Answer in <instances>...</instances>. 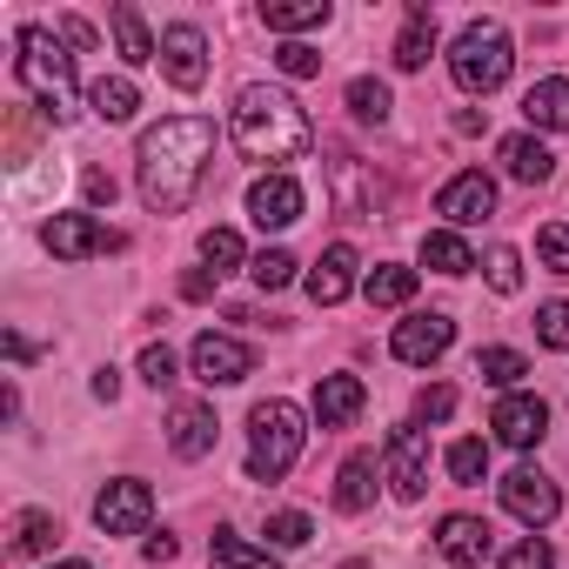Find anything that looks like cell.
<instances>
[{
	"label": "cell",
	"mask_w": 569,
	"mask_h": 569,
	"mask_svg": "<svg viewBox=\"0 0 569 569\" xmlns=\"http://www.w3.org/2000/svg\"><path fill=\"white\" fill-rule=\"evenodd\" d=\"M234 148L248 161H268L281 174V161H302L316 148V128L302 114L296 94H281V88H241L234 101Z\"/></svg>",
	"instance_id": "obj_2"
},
{
	"label": "cell",
	"mask_w": 569,
	"mask_h": 569,
	"mask_svg": "<svg viewBox=\"0 0 569 569\" xmlns=\"http://www.w3.org/2000/svg\"><path fill=\"white\" fill-rule=\"evenodd\" d=\"M442 556L449 562H462V569H476L482 556H489V542H496V529L482 522V516H442Z\"/></svg>",
	"instance_id": "obj_19"
},
{
	"label": "cell",
	"mask_w": 569,
	"mask_h": 569,
	"mask_svg": "<svg viewBox=\"0 0 569 569\" xmlns=\"http://www.w3.org/2000/svg\"><path fill=\"white\" fill-rule=\"evenodd\" d=\"M376 502V456H349L342 476H336V509L342 516H362Z\"/></svg>",
	"instance_id": "obj_24"
},
{
	"label": "cell",
	"mask_w": 569,
	"mask_h": 569,
	"mask_svg": "<svg viewBox=\"0 0 569 569\" xmlns=\"http://www.w3.org/2000/svg\"><path fill=\"white\" fill-rule=\"evenodd\" d=\"M208 161H214V121L174 114V121L148 128V134H141V154H134V168H141V201H148L154 214H181V208L194 201Z\"/></svg>",
	"instance_id": "obj_1"
},
{
	"label": "cell",
	"mask_w": 569,
	"mask_h": 569,
	"mask_svg": "<svg viewBox=\"0 0 569 569\" xmlns=\"http://www.w3.org/2000/svg\"><path fill=\"white\" fill-rule=\"evenodd\" d=\"M302 442H309V429H302V409L296 402H254V416H248V476L254 482H281L296 469V456H302Z\"/></svg>",
	"instance_id": "obj_4"
},
{
	"label": "cell",
	"mask_w": 569,
	"mask_h": 569,
	"mask_svg": "<svg viewBox=\"0 0 569 569\" xmlns=\"http://www.w3.org/2000/svg\"><path fill=\"white\" fill-rule=\"evenodd\" d=\"M248 274L274 296V289H289V281H296V254H289V248H261V254L248 261Z\"/></svg>",
	"instance_id": "obj_33"
},
{
	"label": "cell",
	"mask_w": 569,
	"mask_h": 569,
	"mask_svg": "<svg viewBox=\"0 0 569 569\" xmlns=\"http://www.w3.org/2000/svg\"><path fill=\"white\" fill-rule=\"evenodd\" d=\"M141 382H154V389L174 382V349H168V342H148V349H141Z\"/></svg>",
	"instance_id": "obj_42"
},
{
	"label": "cell",
	"mask_w": 569,
	"mask_h": 569,
	"mask_svg": "<svg viewBox=\"0 0 569 569\" xmlns=\"http://www.w3.org/2000/svg\"><path fill=\"white\" fill-rule=\"evenodd\" d=\"M161 68H168V81H174L181 94H194V88L208 81V34H201L194 21H174V28L161 34Z\"/></svg>",
	"instance_id": "obj_10"
},
{
	"label": "cell",
	"mask_w": 569,
	"mask_h": 569,
	"mask_svg": "<svg viewBox=\"0 0 569 569\" xmlns=\"http://www.w3.org/2000/svg\"><path fill=\"white\" fill-rule=\"evenodd\" d=\"M148 516H154V489L134 482V476H121V482H108V489L94 496V522H101L108 536H141Z\"/></svg>",
	"instance_id": "obj_9"
},
{
	"label": "cell",
	"mask_w": 569,
	"mask_h": 569,
	"mask_svg": "<svg viewBox=\"0 0 569 569\" xmlns=\"http://www.w3.org/2000/svg\"><path fill=\"white\" fill-rule=\"evenodd\" d=\"M482 476H489V442L462 436V442L449 449V482H462V489H469V482H482Z\"/></svg>",
	"instance_id": "obj_32"
},
{
	"label": "cell",
	"mask_w": 569,
	"mask_h": 569,
	"mask_svg": "<svg viewBox=\"0 0 569 569\" xmlns=\"http://www.w3.org/2000/svg\"><path fill=\"white\" fill-rule=\"evenodd\" d=\"M309 536H316V522H309L302 509H281V516H268V542H274V549H302Z\"/></svg>",
	"instance_id": "obj_35"
},
{
	"label": "cell",
	"mask_w": 569,
	"mask_h": 569,
	"mask_svg": "<svg viewBox=\"0 0 569 569\" xmlns=\"http://www.w3.org/2000/svg\"><path fill=\"white\" fill-rule=\"evenodd\" d=\"M502 168H509L516 181H529V188H536V181H549V174H556V154H549L536 134H509V141H502Z\"/></svg>",
	"instance_id": "obj_23"
},
{
	"label": "cell",
	"mask_w": 569,
	"mask_h": 569,
	"mask_svg": "<svg viewBox=\"0 0 569 569\" xmlns=\"http://www.w3.org/2000/svg\"><path fill=\"white\" fill-rule=\"evenodd\" d=\"M536 336H542L549 349H569V302H542V309H536Z\"/></svg>",
	"instance_id": "obj_41"
},
{
	"label": "cell",
	"mask_w": 569,
	"mask_h": 569,
	"mask_svg": "<svg viewBox=\"0 0 569 569\" xmlns=\"http://www.w3.org/2000/svg\"><path fill=\"white\" fill-rule=\"evenodd\" d=\"M536 254H542V268H549V274H569V228H562V221H549V228L536 234Z\"/></svg>",
	"instance_id": "obj_40"
},
{
	"label": "cell",
	"mask_w": 569,
	"mask_h": 569,
	"mask_svg": "<svg viewBox=\"0 0 569 569\" xmlns=\"http://www.w3.org/2000/svg\"><path fill=\"white\" fill-rule=\"evenodd\" d=\"M41 241H48V254H54V261H88V254L121 248V234H108L94 214H54V221L41 228Z\"/></svg>",
	"instance_id": "obj_11"
},
{
	"label": "cell",
	"mask_w": 569,
	"mask_h": 569,
	"mask_svg": "<svg viewBox=\"0 0 569 569\" xmlns=\"http://www.w3.org/2000/svg\"><path fill=\"white\" fill-rule=\"evenodd\" d=\"M48 569H88V562H48Z\"/></svg>",
	"instance_id": "obj_49"
},
{
	"label": "cell",
	"mask_w": 569,
	"mask_h": 569,
	"mask_svg": "<svg viewBox=\"0 0 569 569\" xmlns=\"http://www.w3.org/2000/svg\"><path fill=\"white\" fill-rule=\"evenodd\" d=\"M489 429H496V442H509V449H536L542 429H549V402H542V396H502L496 416H489Z\"/></svg>",
	"instance_id": "obj_15"
},
{
	"label": "cell",
	"mask_w": 569,
	"mask_h": 569,
	"mask_svg": "<svg viewBox=\"0 0 569 569\" xmlns=\"http://www.w3.org/2000/svg\"><path fill=\"white\" fill-rule=\"evenodd\" d=\"M208 562L214 569H281V556L274 549H254V542H241V536H214V549H208Z\"/></svg>",
	"instance_id": "obj_30"
},
{
	"label": "cell",
	"mask_w": 569,
	"mask_h": 569,
	"mask_svg": "<svg viewBox=\"0 0 569 569\" xmlns=\"http://www.w3.org/2000/svg\"><path fill=\"white\" fill-rule=\"evenodd\" d=\"M94 396H101V402H114V396H121V376H114V369H101V376H94Z\"/></svg>",
	"instance_id": "obj_47"
},
{
	"label": "cell",
	"mask_w": 569,
	"mask_h": 569,
	"mask_svg": "<svg viewBox=\"0 0 569 569\" xmlns=\"http://www.w3.org/2000/svg\"><path fill=\"white\" fill-rule=\"evenodd\" d=\"M436 214H449L456 228H476V221H489V214H496V181H489L482 168L456 174V181L436 194Z\"/></svg>",
	"instance_id": "obj_14"
},
{
	"label": "cell",
	"mask_w": 569,
	"mask_h": 569,
	"mask_svg": "<svg viewBox=\"0 0 569 569\" xmlns=\"http://www.w3.org/2000/svg\"><path fill=\"white\" fill-rule=\"evenodd\" d=\"M88 108H94V121L121 128V121H134V108H141V88H134V81H121V74H101V81L88 88Z\"/></svg>",
	"instance_id": "obj_22"
},
{
	"label": "cell",
	"mask_w": 569,
	"mask_h": 569,
	"mask_svg": "<svg viewBox=\"0 0 569 569\" xmlns=\"http://www.w3.org/2000/svg\"><path fill=\"white\" fill-rule=\"evenodd\" d=\"M21 54H14V74H21V88L34 94V108L61 128V121H74V101H81V88H74V54L48 34V28H21V41H14Z\"/></svg>",
	"instance_id": "obj_3"
},
{
	"label": "cell",
	"mask_w": 569,
	"mask_h": 569,
	"mask_svg": "<svg viewBox=\"0 0 569 569\" xmlns=\"http://www.w3.org/2000/svg\"><path fill=\"white\" fill-rule=\"evenodd\" d=\"M422 261H429L436 274H469V268H476V254H469V241H462L456 228H436V234H422Z\"/></svg>",
	"instance_id": "obj_28"
},
{
	"label": "cell",
	"mask_w": 569,
	"mask_h": 569,
	"mask_svg": "<svg viewBox=\"0 0 569 569\" xmlns=\"http://www.w3.org/2000/svg\"><path fill=\"white\" fill-rule=\"evenodd\" d=\"M261 21H268V34H302V28L329 21V0H268Z\"/></svg>",
	"instance_id": "obj_26"
},
{
	"label": "cell",
	"mask_w": 569,
	"mask_h": 569,
	"mask_svg": "<svg viewBox=\"0 0 569 569\" xmlns=\"http://www.w3.org/2000/svg\"><path fill=\"white\" fill-rule=\"evenodd\" d=\"M349 114H356V121H389V88L369 81V74L349 81Z\"/></svg>",
	"instance_id": "obj_34"
},
{
	"label": "cell",
	"mask_w": 569,
	"mask_h": 569,
	"mask_svg": "<svg viewBox=\"0 0 569 569\" xmlns=\"http://www.w3.org/2000/svg\"><path fill=\"white\" fill-rule=\"evenodd\" d=\"M522 114H529V128H542V134H562V128H569V81H562V74L536 81V88L522 94Z\"/></svg>",
	"instance_id": "obj_20"
},
{
	"label": "cell",
	"mask_w": 569,
	"mask_h": 569,
	"mask_svg": "<svg viewBox=\"0 0 569 569\" xmlns=\"http://www.w3.org/2000/svg\"><path fill=\"white\" fill-rule=\"evenodd\" d=\"M449 409H456V389H442V382H436V389H422V396H416V416H422V422H442V416H449Z\"/></svg>",
	"instance_id": "obj_43"
},
{
	"label": "cell",
	"mask_w": 569,
	"mask_h": 569,
	"mask_svg": "<svg viewBox=\"0 0 569 569\" xmlns=\"http://www.w3.org/2000/svg\"><path fill=\"white\" fill-rule=\"evenodd\" d=\"M274 68L289 74V81H316V74H322V54H316L309 41H289V48H274Z\"/></svg>",
	"instance_id": "obj_36"
},
{
	"label": "cell",
	"mask_w": 569,
	"mask_h": 569,
	"mask_svg": "<svg viewBox=\"0 0 569 569\" xmlns=\"http://www.w3.org/2000/svg\"><path fill=\"white\" fill-rule=\"evenodd\" d=\"M81 194H88L94 208H114V174H108V168H88V174H81Z\"/></svg>",
	"instance_id": "obj_44"
},
{
	"label": "cell",
	"mask_w": 569,
	"mask_h": 569,
	"mask_svg": "<svg viewBox=\"0 0 569 569\" xmlns=\"http://www.w3.org/2000/svg\"><path fill=\"white\" fill-rule=\"evenodd\" d=\"M181 296H188V302H208V296H214V274H208V268H194V274L181 281Z\"/></svg>",
	"instance_id": "obj_46"
},
{
	"label": "cell",
	"mask_w": 569,
	"mask_h": 569,
	"mask_svg": "<svg viewBox=\"0 0 569 569\" xmlns=\"http://www.w3.org/2000/svg\"><path fill=\"white\" fill-rule=\"evenodd\" d=\"M502 509H509L516 522H529V529H549V522L562 516V496H556V482H549L542 469H509V476H502Z\"/></svg>",
	"instance_id": "obj_8"
},
{
	"label": "cell",
	"mask_w": 569,
	"mask_h": 569,
	"mask_svg": "<svg viewBox=\"0 0 569 569\" xmlns=\"http://www.w3.org/2000/svg\"><path fill=\"white\" fill-rule=\"evenodd\" d=\"M382 469H389V489H396L402 502H416V496L429 489V436H422L416 422L389 429V442H382Z\"/></svg>",
	"instance_id": "obj_6"
},
{
	"label": "cell",
	"mask_w": 569,
	"mask_h": 569,
	"mask_svg": "<svg viewBox=\"0 0 569 569\" xmlns=\"http://www.w3.org/2000/svg\"><path fill=\"white\" fill-rule=\"evenodd\" d=\"M108 21H114V41H121V61H134V68H141V61H161V41L148 34V21H141V8H128V0H121V8H114Z\"/></svg>",
	"instance_id": "obj_25"
},
{
	"label": "cell",
	"mask_w": 569,
	"mask_h": 569,
	"mask_svg": "<svg viewBox=\"0 0 569 569\" xmlns=\"http://www.w3.org/2000/svg\"><path fill=\"white\" fill-rule=\"evenodd\" d=\"M509 68H516V54H509V34L496 21H469L449 48V74L462 94H496L509 81Z\"/></svg>",
	"instance_id": "obj_5"
},
{
	"label": "cell",
	"mask_w": 569,
	"mask_h": 569,
	"mask_svg": "<svg viewBox=\"0 0 569 569\" xmlns=\"http://www.w3.org/2000/svg\"><path fill=\"white\" fill-rule=\"evenodd\" d=\"M349 289H356V248L336 241V248L309 268V296H316V309H336V302H349Z\"/></svg>",
	"instance_id": "obj_17"
},
{
	"label": "cell",
	"mask_w": 569,
	"mask_h": 569,
	"mask_svg": "<svg viewBox=\"0 0 569 569\" xmlns=\"http://www.w3.org/2000/svg\"><path fill=\"white\" fill-rule=\"evenodd\" d=\"M489 289L496 296H516L522 289V254L516 248H489Z\"/></svg>",
	"instance_id": "obj_39"
},
{
	"label": "cell",
	"mask_w": 569,
	"mask_h": 569,
	"mask_svg": "<svg viewBox=\"0 0 569 569\" xmlns=\"http://www.w3.org/2000/svg\"><path fill=\"white\" fill-rule=\"evenodd\" d=\"M362 402H369L362 376H322V382H316V422H322V429H349V422L362 416Z\"/></svg>",
	"instance_id": "obj_18"
},
{
	"label": "cell",
	"mask_w": 569,
	"mask_h": 569,
	"mask_svg": "<svg viewBox=\"0 0 569 569\" xmlns=\"http://www.w3.org/2000/svg\"><path fill=\"white\" fill-rule=\"evenodd\" d=\"M362 296H369L376 309H402V302L416 296V268H402V261H382V268H369Z\"/></svg>",
	"instance_id": "obj_27"
},
{
	"label": "cell",
	"mask_w": 569,
	"mask_h": 569,
	"mask_svg": "<svg viewBox=\"0 0 569 569\" xmlns=\"http://www.w3.org/2000/svg\"><path fill=\"white\" fill-rule=\"evenodd\" d=\"M429 54H436V14L416 0V8H409V28L396 34V68L416 74V68H429Z\"/></svg>",
	"instance_id": "obj_21"
},
{
	"label": "cell",
	"mask_w": 569,
	"mask_h": 569,
	"mask_svg": "<svg viewBox=\"0 0 569 569\" xmlns=\"http://www.w3.org/2000/svg\"><path fill=\"white\" fill-rule=\"evenodd\" d=\"M148 562H174V536H148Z\"/></svg>",
	"instance_id": "obj_48"
},
{
	"label": "cell",
	"mask_w": 569,
	"mask_h": 569,
	"mask_svg": "<svg viewBox=\"0 0 569 569\" xmlns=\"http://www.w3.org/2000/svg\"><path fill=\"white\" fill-rule=\"evenodd\" d=\"M449 342H456V322L449 316H409V322H396V362H409V369H429L436 356H449Z\"/></svg>",
	"instance_id": "obj_12"
},
{
	"label": "cell",
	"mask_w": 569,
	"mask_h": 569,
	"mask_svg": "<svg viewBox=\"0 0 569 569\" xmlns=\"http://www.w3.org/2000/svg\"><path fill=\"white\" fill-rule=\"evenodd\" d=\"M302 188L289 181V174H261L254 188H248V214H254V228L268 234V228H296L302 221Z\"/></svg>",
	"instance_id": "obj_13"
},
{
	"label": "cell",
	"mask_w": 569,
	"mask_h": 569,
	"mask_svg": "<svg viewBox=\"0 0 569 569\" xmlns=\"http://www.w3.org/2000/svg\"><path fill=\"white\" fill-rule=\"evenodd\" d=\"M502 569H556V549L542 536H522V542L502 549Z\"/></svg>",
	"instance_id": "obj_38"
},
{
	"label": "cell",
	"mask_w": 569,
	"mask_h": 569,
	"mask_svg": "<svg viewBox=\"0 0 569 569\" xmlns=\"http://www.w3.org/2000/svg\"><path fill=\"white\" fill-rule=\"evenodd\" d=\"M54 34H61V41H74V48H94V28H88V21H74V14H61V21H54Z\"/></svg>",
	"instance_id": "obj_45"
},
{
	"label": "cell",
	"mask_w": 569,
	"mask_h": 569,
	"mask_svg": "<svg viewBox=\"0 0 569 569\" xmlns=\"http://www.w3.org/2000/svg\"><path fill=\"white\" fill-rule=\"evenodd\" d=\"M201 261H208L214 274L234 268V261H241V234H234V228H208V234H201Z\"/></svg>",
	"instance_id": "obj_37"
},
{
	"label": "cell",
	"mask_w": 569,
	"mask_h": 569,
	"mask_svg": "<svg viewBox=\"0 0 569 569\" xmlns=\"http://www.w3.org/2000/svg\"><path fill=\"white\" fill-rule=\"evenodd\" d=\"M54 542H61V522L48 509H21L14 516V556H48Z\"/></svg>",
	"instance_id": "obj_29"
},
{
	"label": "cell",
	"mask_w": 569,
	"mask_h": 569,
	"mask_svg": "<svg viewBox=\"0 0 569 569\" xmlns=\"http://www.w3.org/2000/svg\"><path fill=\"white\" fill-rule=\"evenodd\" d=\"M214 436H221V422H214L208 402H174V416H168V449H174L181 462L214 456Z\"/></svg>",
	"instance_id": "obj_16"
},
{
	"label": "cell",
	"mask_w": 569,
	"mask_h": 569,
	"mask_svg": "<svg viewBox=\"0 0 569 569\" xmlns=\"http://www.w3.org/2000/svg\"><path fill=\"white\" fill-rule=\"evenodd\" d=\"M188 362H194V376L208 382V389H234V382H248L254 376V349L248 342H234V336H194V349H188Z\"/></svg>",
	"instance_id": "obj_7"
},
{
	"label": "cell",
	"mask_w": 569,
	"mask_h": 569,
	"mask_svg": "<svg viewBox=\"0 0 569 569\" xmlns=\"http://www.w3.org/2000/svg\"><path fill=\"white\" fill-rule=\"evenodd\" d=\"M476 376L496 382V389H516V382L529 376V362H522L516 349H482V356H476Z\"/></svg>",
	"instance_id": "obj_31"
}]
</instances>
